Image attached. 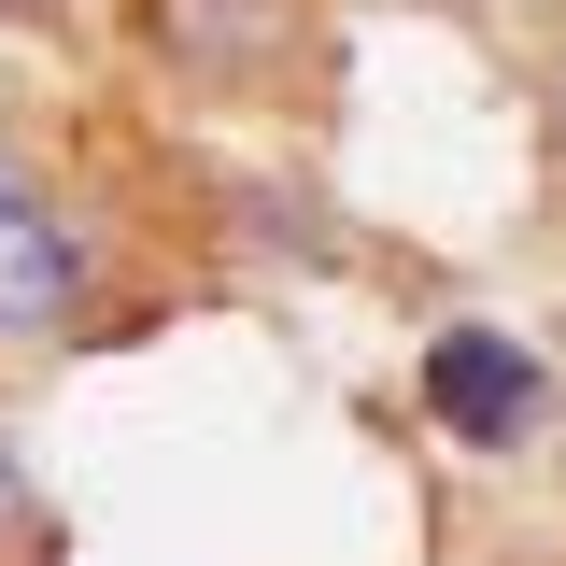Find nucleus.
Returning <instances> with one entry per match:
<instances>
[{
    "mask_svg": "<svg viewBox=\"0 0 566 566\" xmlns=\"http://www.w3.org/2000/svg\"><path fill=\"white\" fill-rule=\"evenodd\" d=\"M142 43L199 99H270L312 43V0H142Z\"/></svg>",
    "mask_w": 566,
    "mask_h": 566,
    "instance_id": "obj_2",
    "label": "nucleus"
},
{
    "mask_svg": "<svg viewBox=\"0 0 566 566\" xmlns=\"http://www.w3.org/2000/svg\"><path fill=\"white\" fill-rule=\"evenodd\" d=\"M538 397H553V382H538V354L510 340V326H439V340H424V411L453 424L468 453H510V439L538 424Z\"/></svg>",
    "mask_w": 566,
    "mask_h": 566,
    "instance_id": "obj_3",
    "label": "nucleus"
},
{
    "mask_svg": "<svg viewBox=\"0 0 566 566\" xmlns=\"http://www.w3.org/2000/svg\"><path fill=\"white\" fill-rule=\"evenodd\" d=\"M0 566H57V524H43V482H29L14 424H0Z\"/></svg>",
    "mask_w": 566,
    "mask_h": 566,
    "instance_id": "obj_4",
    "label": "nucleus"
},
{
    "mask_svg": "<svg viewBox=\"0 0 566 566\" xmlns=\"http://www.w3.org/2000/svg\"><path fill=\"white\" fill-rule=\"evenodd\" d=\"M99 312V241L71 227V199L0 142V340H71Z\"/></svg>",
    "mask_w": 566,
    "mask_h": 566,
    "instance_id": "obj_1",
    "label": "nucleus"
},
{
    "mask_svg": "<svg viewBox=\"0 0 566 566\" xmlns=\"http://www.w3.org/2000/svg\"><path fill=\"white\" fill-rule=\"evenodd\" d=\"M538 142H553V170H566V71L538 85Z\"/></svg>",
    "mask_w": 566,
    "mask_h": 566,
    "instance_id": "obj_5",
    "label": "nucleus"
}]
</instances>
